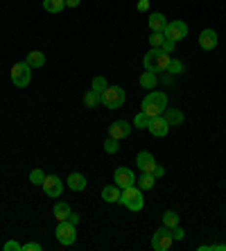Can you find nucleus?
Here are the masks:
<instances>
[{"label": "nucleus", "mask_w": 226, "mask_h": 251, "mask_svg": "<svg viewBox=\"0 0 226 251\" xmlns=\"http://www.w3.org/2000/svg\"><path fill=\"white\" fill-rule=\"evenodd\" d=\"M68 222L77 226V224H79V215H77V213H70V215H68Z\"/></svg>", "instance_id": "obj_39"}, {"label": "nucleus", "mask_w": 226, "mask_h": 251, "mask_svg": "<svg viewBox=\"0 0 226 251\" xmlns=\"http://www.w3.org/2000/svg\"><path fill=\"white\" fill-rule=\"evenodd\" d=\"M149 131L156 136V138H163V136H167V129H170V125H167V120L163 116H156L149 120Z\"/></svg>", "instance_id": "obj_11"}, {"label": "nucleus", "mask_w": 226, "mask_h": 251, "mask_svg": "<svg viewBox=\"0 0 226 251\" xmlns=\"http://www.w3.org/2000/svg\"><path fill=\"white\" fill-rule=\"evenodd\" d=\"M27 64H30V68H41L43 64H45V54L41 52V50H32L30 54H27V59H25Z\"/></svg>", "instance_id": "obj_19"}, {"label": "nucleus", "mask_w": 226, "mask_h": 251, "mask_svg": "<svg viewBox=\"0 0 226 251\" xmlns=\"http://www.w3.org/2000/svg\"><path fill=\"white\" fill-rule=\"evenodd\" d=\"M120 195H122V188H118L115 183H113V186L102 188V199H104V201H109V204L120 201Z\"/></svg>", "instance_id": "obj_15"}, {"label": "nucleus", "mask_w": 226, "mask_h": 251, "mask_svg": "<svg viewBox=\"0 0 226 251\" xmlns=\"http://www.w3.org/2000/svg\"><path fill=\"white\" fill-rule=\"evenodd\" d=\"M167 64H170V54H167L163 48H152L143 57L145 70H152V73H163V70H167Z\"/></svg>", "instance_id": "obj_2"}, {"label": "nucleus", "mask_w": 226, "mask_h": 251, "mask_svg": "<svg viewBox=\"0 0 226 251\" xmlns=\"http://www.w3.org/2000/svg\"><path fill=\"white\" fill-rule=\"evenodd\" d=\"M145 113L149 118H156V116H163V111L167 109V95L163 91H152L147 98L143 100V104H140Z\"/></svg>", "instance_id": "obj_1"}, {"label": "nucleus", "mask_w": 226, "mask_h": 251, "mask_svg": "<svg viewBox=\"0 0 226 251\" xmlns=\"http://www.w3.org/2000/svg\"><path fill=\"white\" fill-rule=\"evenodd\" d=\"M163 41H165V32H152V36H149V46H152V48H161Z\"/></svg>", "instance_id": "obj_28"}, {"label": "nucleus", "mask_w": 226, "mask_h": 251, "mask_svg": "<svg viewBox=\"0 0 226 251\" xmlns=\"http://www.w3.org/2000/svg\"><path fill=\"white\" fill-rule=\"evenodd\" d=\"M170 233H172V240H183L185 238V231L179 226V224L174 228H170Z\"/></svg>", "instance_id": "obj_34"}, {"label": "nucleus", "mask_w": 226, "mask_h": 251, "mask_svg": "<svg viewBox=\"0 0 226 251\" xmlns=\"http://www.w3.org/2000/svg\"><path fill=\"white\" fill-rule=\"evenodd\" d=\"M177 224H179V213L177 210H165V213H163V226L174 228Z\"/></svg>", "instance_id": "obj_24"}, {"label": "nucleus", "mask_w": 226, "mask_h": 251, "mask_svg": "<svg viewBox=\"0 0 226 251\" xmlns=\"http://www.w3.org/2000/svg\"><path fill=\"white\" fill-rule=\"evenodd\" d=\"M167 73H170V75H179V73H183V64H181L179 59H170V64H167Z\"/></svg>", "instance_id": "obj_29"}, {"label": "nucleus", "mask_w": 226, "mask_h": 251, "mask_svg": "<svg viewBox=\"0 0 226 251\" xmlns=\"http://www.w3.org/2000/svg\"><path fill=\"white\" fill-rule=\"evenodd\" d=\"M125 88L120 86H109L104 93H102V104L107 106V109H120V106L125 104Z\"/></svg>", "instance_id": "obj_5"}, {"label": "nucleus", "mask_w": 226, "mask_h": 251, "mask_svg": "<svg viewBox=\"0 0 226 251\" xmlns=\"http://www.w3.org/2000/svg\"><path fill=\"white\" fill-rule=\"evenodd\" d=\"M149 9V0H138V12H147Z\"/></svg>", "instance_id": "obj_37"}, {"label": "nucleus", "mask_w": 226, "mask_h": 251, "mask_svg": "<svg viewBox=\"0 0 226 251\" xmlns=\"http://www.w3.org/2000/svg\"><path fill=\"white\" fill-rule=\"evenodd\" d=\"M199 46H202L203 50H215V48H217V32H215V29H202Z\"/></svg>", "instance_id": "obj_14"}, {"label": "nucleus", "mask_w": 226, "mask_h": 251, "mask_svg": "<svg viewBox=\"0 0 226 251\" xmlns=\"http://www.w3.org/2000/svg\"><path fill=\"white\" fill-rule=\"evenodd\" d=\"M172 233H170V228L167 226H161V228H156L154 235H152V249L156 251H167L170 247H172Z\"/></svg>", "instance_id": "obj_7"}, {"label": "nucleus", "mask_w": 226, "mask_h": 251, "mask_svg": "<svg viewBox=\"0 0 226 251\" xmlns=\"http://www.w3.org/2000/svg\"><path fill=\"white\" fill-rule=\"evenodd\" d=\"M163 50H165V52L167 54H172L174 52V48H177V41H172V39H167V36H165V41H163Z\"/></svg>", "instance_id": "obj_33"}, {"label": "nucleus", "mask_w": 226, "mask_h": 251, "mask_svg": "<svg viewBox=\"0 0 226 251\" xmlns=\"http://www.w3.org/2000/svg\"><path fill=\"white\" fill-rule=\"evenodd\" d=\"M163 118L167 120L170 127H177V125L183 123V113L179 111V109H165V111H163Z\"/></svg>", "instance_id": "obj_18"}, {"label": "nucleus", "mask_w": 226, "mask_h": 251, "mask_svg": "<svg viewBox=\"0 0 226 251\" xmlns=\"http://www.w3.org/2000/svg\"><path fill=\"white\" fill-rule=\"evenodd\" d=\"M156 84H158V77H156V73H152V70H145L143 75H140V86H143V88L152 91Z\"/></svg>", "instance_id": "obj_20"}, {"label": "nucleus", "mask_w": 226, "mask_h": 251, "mask_svg": "<svg viewBox=\"0 0 226 251\" xmlns=\"http://www.w3.org/2000/svg\"><path fill=\"white\" fill-rule=\"evenodd\" d=\"M167 25V18L163 16L161 12H154L149 14V27H152V32H163Z\"/></svg>", "instance_id": "obj_16"}, {"label": "nucleus", "mask_w": 226, "mask_h": 251, "mask_svg": "<svg viewBox=\"0 0 226 251\" xmlns=\"http://www.w3.org/2000/svg\"><path fill=\"white\" fill-rule=\"evenodd\" d=\"M12 82L18 88H25L32 82V68L27 61H18V64L12 66Z\"/></svg>", "instance_id": "obj_4"}, {"label": "nucleus", "mask_w": 226, "mask_h": 251, "mask_svg": "<svg viewBox=\"0 0 226 251\" xmlns=\"http://www.w3.org/2000/svg\"><path fill=\"white\" fill-rule=\"evenodd\" d=\"M163 32H165L167 39H172V41H181V39L188 36V25H185L183 21H172V23L165 25Z\"/></svg>", "instance_id": "obj_9"}, {"label": "nucleus", "mask_w": 226, "mask_h": 251, "mask_svg": "<svg viewBox=\"0 0 226 251\" xmlns=\"http://www.w3.org/2000/svg\"><path fill=\"white\" fill-rule=\"evenodd\" d=\"M66 181H68V188H70V190H75V193H77V190H84V188H86V176L79 175V172H72V175L68 176Z\"/></svg>", "instance_id": "obj_17"}, {"label": "nucleus", "mask_w": 226, "mask_h": 251, "mask_svg": "<svg viewBox=\"0 0 226 251\" xmlns=\"http://www.w3.org/2000/svg\"><path fill=\"white\" fill-rule=\"evenodd\" d=\"M131 134V125L127 123V120H115V123L109 127V136L111 138H127V136Z\"/></svg>", "instance_id": "obj_12"}, {"label": "nucleus", "mask_w": 226, "mask_h": 251, "mask_svg": "<svg viewBox=\"0 0 226 251\" xmlns=\"http://www.w3.org/2000/svg\"><path fill=\"white\" fill-rule=\"evenodd\" d=\"M43 179H45V175H43V172H41V170H39V168H36V170H32V172H30V181L34 183V186H41V183H43Z\"/></svg>", "instance_id": "obj_31"}, {"label": "nucleus", "mask_w": 226, "mask_h": 251, "mask_svg": "<svg viewBox=\"0 0 226 251\" xmlns=\"http://www.w3.org/2000/svg\"><path fill=\"white\" fill-rule=\"evenodd\" d=\"M120 150V143H118V138H111L109 136V140L104 143V152H109V154H115Z\"/></svg>", "instance_id": "obj_30"}, {"label": "nucleus", "mask_w": 226, "mask_h": 251, "mask_svg": "<svg viewBox=\"0 0 226 251\" xmlns=\"http://www.w3.org/2000/svg\"><path fill=\"white\" fill-rule=\"evenodd\" d=\"M149 120H152V118H149L145 111H140V113H136V116H134V127L147 129V127H149Z\"/></svg>", "instance_id": "obj_26"}, {"label": "nucleus", "mask_w": 226, "mask_h": 251, "mask_svg": "<svg viewBox=\"0 0 226 251\" xmlns=\"http://www.w3.org/2000/svg\"><path fill=\"white\" fill-rule=\"evenodd\" d=\"M136 165H138V170H140V172L152 175V172H154V168H156V158L152 156L149 152H140L136 156Z\"/></svg>", "instance_id": "obj_13"}, {"label": "nucleus", "mask_w": 226, "mask_h": 251, "mask_svg": "<svg viewBox=\"0 0 226 251\" xmlns=\"http://www.w3.org/2000/svg\"><path fill=\"white\" fill-rule=\"evenodd\" d=\"M82 0H66V7H77Z\"/></svg>", "instance_id": "obj_40"}, {"label": "nucleus", "mask_w": 226, "mask_h": 251, "mask_svg": "<svg viewBox=\"0 0 226 251\" xmlns=\"http://www.w3.org/2000/svg\"><path fill=\"white\" fill-rule=\"evenodd\" d=\"M100 102H102V95L95 93V91H89V93L84 95V104L89 106V109H95Z\"/></svg>", "instance_id": "obj_25"}, {"label": "nucleus", "mask_w": 226, "mask_h": 251, "mask_svg": "<svg viewBox=\"0 0 226 251\" xmlns=\"http://www.w3.org/2000/svg\"><path fill=\"white\" fill-rule=\"evenodd\" d=\"M23 251H41V245L39 242H27V245H23Z\"/></svg>", "instance_id": "obj_36"}, {"label": "nucleus", "mask_w": 226, "mask_h": 251, "mask_svg": "<svg viewBox=\"0 0 226 251\" xmlns=\"http://www.w3.org/2000/svg\"><path fill=\"white\" fill-rule=\"evenodd\" d=\"M66 7V0H43V9L50 14H59Z\"/></svg>", "instance_id": "obj_22"}, {"label": "nucleus", "mask_w": 226, "mask_h": 251, "mask_svg": "<svg viewBox=\"0 0 226 251\" xmlns=\"http://www.w3.org/2000/svg\"><path fill=\"white\" fill-rule=\"evenodd\" d=\"M72 210L70 206L66 204V201H57L54 204V217H57V222H64V220H68V215H70Z\"/></svg>", "instance_id": "obj_21"}, {"label": "nucleus", "mask_w": 226, "mask_h": 251, "mask_svg": "<svg viewBox=\"0 0 226 251\" xmlns=\"http://www.w3.org/2000/svg\"><path fill=\"white\" fill-rule=\"evenodd\" d=\"M90 86H93V91H95V93L102 95L109 88V84H107V79H104V77H93V84H90Z\"/></svg>", "instance_id": "obj_27"}, {"label": "nucleus", "mask_w": 226, "mask_h": 251, "mask_svg": "<svg viewBox=\"0 0 226 251\" xmlns=\"http://www.w3.org/2000/svg\"><path fill=\"white\" fill-rule=\"evenodd\" d=\"M113 183H115L118 188H129V186H134V183H136V175H134L129 168H115Z\"/></svg>", "instance_id": "obj_10"}, {"label": "nucleus", "mask_w": 226, "mask_h": 251, "mask_svg": "<svg viewBox=\"0 0 226 251\" xmlns=\"http://www.w3.org/2000/svg\"><path fill=\"white\" fill-rule=\"evenodd\" d=\"M41 186H43V193L48 195V197H54V199H59L61 193H64V183H61L59 176H54V175H45Z\"/></svg>", "instance_id": "obj_8"}, {"label": "nucleus", "mask_w": 226, "mask_h": 251, "mask_svg": "<svg viewBox=\"0 0 226 251\" xmlns=\"http://www.w3.org/2000/svg\"><path fill=\"white\" fill-rule=\"evenodd\" d=\"M5 251H23V245H18V242L9 240V242H5Z\"/></svg>", "instance_id": "obj_35"}, {"label": "nucleus", "mask_w": 226, "mask_h": 251, "mask_svg": "<svg viewBox=\"0 0 226 251\" xmlns=\"http://www.w3.org/2000/svg\"><path fill=\"white\" fill-rule=\"evenodd\" d=\"M152 175H154L156 179H161V176L165 175V168H161V165H156V168H154V172H152Z\"/></svg>", "instance_id": "obj_38"}, {"label": "nucleus", "mask_w": 226, "mask_h": 251, "mask_svg": "<svg viewBox=\"0 0 226 251\" xmlns=\"http://www.w3.org/2000/svg\"><path fill=\"white\" fill-rule=\"evenodd\" d=\"M54 235H57V240H59L61 245L70 247L75 240H77V226L75 224H70L68 220H64V222L57 224V231H54Z\"/></svg>", "instance_id": "obj_6"}, {"label": "nucleus", "mask_w": 226, "mask_h": 251, "mask_svg": "<svg viewBox=\"0 0 226 251\" xmlns=\"http://www.w3.org/2000/svg\"><path fill=\"white\" fill-rule=\"evenodd\" d=\"M120 204L127 206L129 210H143L145 206V199H143V190L136 186H129V188H122V195H120Z\"/></svg>", "instance_id": "obj_3"}, {"label": "nucleus", "mask_w": 226, "mask_h": 251, "mask_svg": "<svg viewBox=\"0 0 226 251\" xmlns=\"http://www.w3.org/2000/svg\"><path fill=\"white\" fill-rule=\"evenodd\" d=\"M136 181H138V188H140V190H152V188H154V183H156V176L143 172V176H140V179H136Z\"/></svg>", "instance_id": "obj_23"}, {"label": "nucleus", "mask_w": 226, "mask_h": 251, "mask_svg": "<svg viewBox=\"0 0 226 251\" xmlns=\"http://www.w3.org/2000/svg\"><path fill=\"white\" fill-rule=\"evenodd\" d=\"M199 251H226V245L224 242H222V245H202Z\"/></svg>", "instance_id": "obj_32"}]
</instances>
